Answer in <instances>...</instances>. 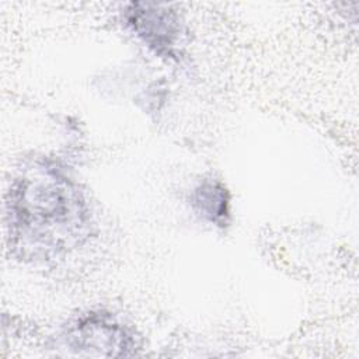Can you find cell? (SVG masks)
<instances>
[{
	"label": "cell",
	"mask_w": 359,
	"mask_h": 359,
	"mask_svg": "<svg viewBox=\"0 0 359 359\" xmlns=\"http://www.w3.org/2000/svg\"><path fill=\"white\" fill-rule=\"evenodd\" d=\"M11 245L29 259H50L77 245L88 229L87 203L59 168L35 163L13 182L7 201Z\"/></svg>",
	"instance_id": "1"
},
{
	"label": "cell",
	"mask_w": 359,
	"mask_h": 359,
	"mask_svg": "<svg viewBox=\"0 0 359 359\" xmlns=\"http://www.w3.org/2000/svg\"><path fill=\"white\" fill-rule=\"evenodd\" d=\"M126 17L135 34L156 53H172L180 35L178 18L172 10L158 4L135 3Z\"/></svg>",
	"instance_id": "3"
},
{
	"label": "cell",
	"mask_w": 359,
	"mask_h": 359,
	"mask_svg": "<svg viewBox=\"0 0 359 359\" xmlns=\"http://www.w3.org/2000/svg\"><path fill=\"white\" fill-rule=\"evenodd\" d=\"M192 206L206 220L224 226L229 216V196L226 188L216 181H203L195 188Z\"/></svg>",
	"instance_id": "4"
},
{
	"label": "cell",
	"mask_w": 359,
	"mask_h": 359,
	"mask_svg": "<svg viewBox=\"0 0 359 359\" xmlns=\"http://www.w3.org/2000/svg\"><path fill=\"white\" fill-rule=\"evenodd\" d=\"M66 344L77 352L98 349L100 355H126L132 338L111 316L94 314L79 320L66 332Z\"/></svg>",
	"instance_id": "2"
}]
</instances>
